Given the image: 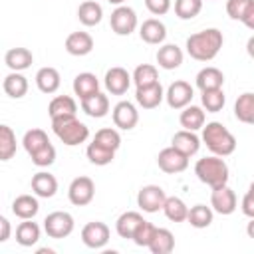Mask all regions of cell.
<instances>
[{
  "mask_svg": "<svg viewBox=\"0 0 254 254\" xmlns=\"http://www.w3.org/2000/svg\"><path fill=\"white\" fill-rule=\"evenodd\" d=\"M81 109H83L89 117H93V119L105 117L107 111H109V99H107L105 93L97 91V93H93V95L81 99Z\"/></svg>",
  "mask_w": 254,
  "mask_h": 254,
  "instance_id": "cell-23",
  "label": "cell"
},
{
  "mask_svg": "<svg viewBox=\"0 0 254 254\" xmlns=\"http://www.w3.org/2000/svg\"><path fill=\"white\" fill-rule=\"evenodd\" d=\"M246 52H248V56L254 60V36L248 38V42H246Z\"/></svg>",
  "mask_w": 254,
  "mask_h": 254,
  "instance_id": "cell-51",
  "label": "cell"
},
{
  "mask_svg": "<svg viewBox=\"0 0 254 254\" xmlns=\"http://www.w3.org/2000/svg\"><path fill=\"white\" fill-rule=\"evenodd\" d=\"M189 159L185 153H181L179 149H175L173 145L171 147H165L163 151H159L157 155V165L163 173H169V175H177V173H183L187 167H189Z\"/></svg>",
  "mask_w": 254,
  "mask_h": 254,
  "instance_id": "cell-6",
  "label": "cell"
},
{
  "mask_svg": "<svg viewBox=\"0 0 254 254\" xmlns=\"http://www.w3.org/2000/svg\"><path fill=\"white\" fill-rule=\"evenodd\" d=\"M107 2H109V4H115V6H123L125 0H107Z\"/></svg>",
  "mask_w": 254,
  "mask_h": 254,
  "instance_id": "cell-53",
  "label": "cell"
},
{
  "mask_svg": "<svg viewBox=\"0 0 254 254\" xmlns=\"http://www.w3.org/2000/svg\"><path fill=\"white\" fill-rule=\"evenodd\" d=\"M242 212L248 216V218H254V192H246L244 196H242Z\"/></svg>",
  "mask_w": 254,
  "mask_h": 254,
  "instance_id": "cell-48",
  "label": "cell"
},
{
  "mask_svg": "<svg viewBox=\"0 0 254 254\" xmlns=\"http://www.w3.org/2000/svg\"><path fill=\"white\" fill-rule=\"evenodd\" d=\"M30 157H32V163H34L36 167H50V165H54V161H56V147H54L52 143H48V145H44L40 151L32 153Z\"/></svg>",
  "mask_w": 254,
  "mask_h": 254,
  "instance_id": "cell-45",
  "label": "cell"
},
{
  "mask_svg": "<svg viewBox=\"0 0 254 254\" xmlns=\"http://www.w3.org/2000/svg\"><path fill=\"white\" fill-rule=\"evenodd\" d=\"M248 190H250V192H254V181L250 183V189H248Z\"/></svg>",
  "mask_w": 254,
  "mask_h": 254,
  "instance_id": "cell-54",
  "label": "cell"
},
{
  "mask_svg": "<svg viewBox=\"0 0 254 254\" xmlns=\"http://www.w3.org/2000/svg\"><path fill=\"white\" fill-rule=\"evenodd\" d=\"M93 141H97V143H101L103 147L113 149V151H117V149L121 147V135L117 133V129H111V127H103V129H99V131L95 133Z\"/></svg>",
  "mask_w": 254,
  "mask_h": 254,
  "instance_id": "cell-43",
  "label": "cell"
},
{
  "mask_svg": "<svg viewBox=\"0 0 254 254\" xmlns=\"http://www.w3.org/2000/svg\"><path fill=\"white\" fill-rule=\"evenodd\" d=\"M246 234H248L250 238H254V218H250V222H248V226H246Z\"/></svg>",
  "mask_w": 254,
  "mask_h": 254,
  "instance_id": "cell-52",
  "label": "cell"
},
{
  "mask_svg": "<svg viewBox=\"0 0 254 254\" xmlns=\"http://www.w3.org/2000/svg\"><path fill=\"white\" fill-rule=\"evenodd\" d=\"M165 200H167V194L159 185H145V187H141V190L137 194V204L143 212L163 210Z\"/></svg>",
  "mask_w": 254,
  "mask_h": 254,
  "instance_id": "cell-8",
  "label": "cell"
},
{
  "mask_svg": "<svg viewBox=\"0 0 254 254\" xmlns=\"http://www.w3.org/2000/svg\"><path fill=\"white\" fill-rule=\"evenodd\" d=\"M173 248H175L173 232L167 230V228H157V232H155V236L149 244V250L153 254H169V252H173Z\"/></svg>",
  "mask_w": 254,
  "mask_h": 254,
  "instance_id": "cell-36",
  "label": "cell"
},
{
  "mask_svg": "<svg viewBox=\"0 0 254 254\" xmlns=\"http://www.w3.org/2000/svg\"><path fill=\"white\" fill-rule=\"evenodd\" d=\"M131 81H133V77L129 75V71L125 67L115 65V67H111V69L105 71V87H107V91L111 95H123V93H127Z\"/></svg>",
  "mask_w": 254,
  "mask_h": 254,
  "instance_id": "cell-14",
  "label": "cell"
},
{
  "mask_svg": "<svg viewBox=\"0 0 254 254\" xmlns=\"http://www.w3.org/2000/svg\"><path fill=\"white\" fill-rule=\"evenodd\" d=\"M139 36H141V40H143L145 44L159 46V44H163L165 38H167V28H165V24H163L161 20L149 18V20H145V22L141 24Z\"/></svg>",
  "mask_w": 254,
  "mask_h": 254,
  "instance_id": "cell-16",
  "label": "cell"
},
{
  "mask_svg": "<svg viewBox=\"0 0 254 254\" xmlns=\"http://www.w3.org/2000/svg\"><path fill=\"white\" fill-rule=\"evenodd\" d=\"M4 64L12 71H24L34 64V56L28 48H10L4 54Z\"/></svg>",
  "mask_w": 254,
  "mask_h": 254,
  "instance_id": "cell-20",
  "label": "cell"
},
{
  "mask_svg": "<svg viewBox=\"0 0 254 254\" xmlns=\"http://www.w3.org/2000/svg\"><path fill=\"white\" fill-rule=\"evenodd\" d=\"M234 115L238 121L254 125V93L246 91V93L238 95V99L234 103Z\"/></svg>",
  "mask_w": 254,
  "mask_h": 254,
  "instance_id": "cell-32",
  "label": "cell"
},
{
  "mask_svg": "<svg viewBox=\"0 0 254 254\" xmlns=\"http://www.w3.org/2000/svg\"><path fill=\"white\" fill-rule=\"evenodd\" d=\"M200 101H202V107H204L208 113H218V111L224 107L226 97H224L222 87H218V89H206V91H202Z\"/></svg>",
  "mask_w": 254,
  "mask_h": 254,
  "instance_id": "cell-41",
  "label": "cell"
},
{
  "mask_svg": "<svg viewBox=\"0 0 254 254\" xmlns=\"http://www.w3.org/2000/svg\"><path fill=\"white\" fill-rule=\"evenodd\" d=\"M202 10V0H175V14L181 20H192Z\"/></svg>",
  "mask_w": 254,
  "mask_h": 254,
  "instance_id": "cell-42",
  "label": "cell"
},
{
  "mask_svg": "<svg viewBox=\"0 0 254 254\" xmlns=\"http://www.w3.org/2000/svg\"><path fill=\"white\" fill-rule=\"evenodd\" d=\"M81 242L87 248H93V250L103 248L109 242V226L105 222H99V220L87 222L81 228Z\"/></svg>",
  "mask_w": 254,
  "mask_h": 254,
  "instance_id": "cell-11",
  "label": "cell"
},
{
  "mask_svg": "<svg viewBox=\"0 0 254 254\" xmlns=\"http://www.w3.org/2000/svg\"><path fill=\"white\" fill-rule=\"evenodd\" d=\"M52 129H54L56 137H58L64 145H67V147L81 145V143H85L87 137H89V129H87V125L81 123L75 115L52 119Z\"/></svg>",
  "mask_w": 254,
  "mask_h": 254,
  "instance_id": "cell-4",
  "label": "cell"
},
{
  "mask_svg": "<svg viewBox=\"0 0 254 254\" xmlns=\"http://www.w3.org/2000/svg\"><path fill=\"white\" fill-rule=\"evenodd\" d=\"M97 91H99V79L93 73L83 71V73H77L73 77V93L79 97V101L97 93Z\"/></svg>",
  "mask_w": 254,
  "mask_h": 254,
  "instance_id": "cell-27",
  "label": "cell"
},
{
  "mask_svg": "<svg viewBox=\"0 0 254 254\" xmlns=\"http://www.w3.org/2000/svg\"><path fill=\"white\" fill-rule=\"evenodd\" d=\"M171 145L175 149H179L181 153H185L187 157H192L198 153L200 149V139L194 135V131H189V129H181L173 135L171 139Z\"/></svg>",
  "mask_w": 254,
  "mask_h": 254,
  "instance_id": "cell-19",
  "label": "cell"
},
{
  "mask_svg": "<svg viewBox=\"0 0 254 254\" xmlns=\"http://www.w3.org/2000/svg\"><path fill=\"white\" fill-rule=\"evenodd\" d=\"M77 18H79V22L83 26H89V28L97 26L101 22V18H103V8L95 0H85L77 8Z\"/></svg>",
  "mask_w": 254,
  "mask_h": 254,
  "instance_id": "cell-29",
  "label": "cell"
},
{
  "mask_svg": "<svg viewBox=\"0 0 254 254\" xmlns=\"http://www.w3.org/2000/svg\"><path fill=\"white\" fill-rule=\"evenodd\" d=\"M157 64L163 69H177L183 64V50L177 44H165L157 50Z\"/></svg>",
  "mask_w": 254,
  "mask_h": 254,
  "instance_id": "cell-22",
  "label": "cell"
},
{
  "mask_svg": "<svg viewBox=\"0 0 254 254\" xmlns=\"http://www.w3.org/2000/svg\"><path fill=\"white\" fill-rule=\"evenodd\" d=\"M36 85H38V89L42 93H48V95L56 93L60 89V85H62L60 71L56 67H50V65L48 67H40L38 73H36Z\"/></svg>",
  "mask_w": 254,
  "mask_h": 254,
  "instance_id": "cell-21",
  "label": "cell"
},
{
  "mask_svg": "<svg viewBox=\"0 0 254 254\" xmlns=\"http://www.w3.org/2000/svg\"><path fill=\"white\" fill-rule=\"evenodd\" d=\"M40 210V202L36 196L32 194H20L14 198L12 202V212L20 218V220H28V218H34Z\"/></svg>",
  "mask_w": 254,
  "mask_h": 254,
  "instance_id": "cell-25",
  "label": "cell"
},
{
  "mask_svg": "<svg viewBox=\"0 0 254 254\" xmlns=\"http://www.w3.org/2000/svg\"><path fill=\"white\" fill-rule=\"evenodd\" d=\"M93 50V38L87 32H71L65 38V52L71 56H87Z\"/></svg>",
  "mask_w": 254,
  "mask_h": 254,
  "instance_id": "cell-18",
  "label": "cell"
},
{
  "mask_svg": "<svg viewBox=\"0 0 254 254\" xmlns=\"http://www.w3.org/2000/svg\"><path fill=\"white\" fill-rule=\"evenodd\" d=\"M145 6L151 14L155 16H163L171 10V0H145Z\"/></svg>",
  "mask_w": 254,
  "mask_h": 254,
  "instance_id": "cell-47",
  "label": "cell"
},
{
  "mask_svg": "<svg viewBox=\"0 0 254 254\" xmlns=\"http://www.w3.org/2000/svg\"><path fill=\"white\" fill-rule=\"evenodd\" d=\"M48 113H50V119L69 117V115H75L77 113V103L69 95H56L50 101V105H48Z\"/></svg>",
  "mask_w": 254,
  "mask_h": 254,
  "instance_id": "cell-24",
  "label": "cell"
},
{
  "mask_svg": "<svg viewBox=\"0 0 254 254\" xmlns=\"http://www.w3.org/2000/svg\"><path fill=\"white\" fill-rule=\"evenodd\" d=\"M163 212H165V216L171 222H185L187 216H189V206L179 196H167L165 206H163Z\"/></svg>",
  "mask_w": 254,
  "mask_h": 254,
  "instance_id": "cell-34",
  "label": "cell"
},
{
  "mask_svg": "<svg viewBox=\"0 0 254 254\" xmlns=\"http://www.w3.org/2000/svg\"><path fill=\"white\" fill-rule=\"evenodd\" d=\"M2 87H4L6 95H10L12 99H20V97H24L28 93V79L20 71H10L4 77Z\"/></svg>",
  "mask_w": 254,
  "mask_h": 254,
  "instance_id": "cell-30",
  "label": "cell"
},
{
  "mask_svg": "<svg viewBox=\"0 0 254 254\" xmlns=\"http://www.w3.org/2000/svg\"><path fill=\"white\" fill-rule=\"evenodd\" d=\"M155 232H157V226L151 224V222H147V220H143V222L139 224V228L135 230V234H133L131 240H133L137 246H147V248H149V244H151Z\"/></svg>",
  "mask_w": 254,
  "mask_h": 254,
  "instance_id": "cell-44",
  "label": "cell"
},
{
  "mask_svg": "<svg viewBox=\"0 0 254 254\" xmlns=\"http://www.w3.org/2000/svg\"><path fill=\"white\" fill-rule=\"evenodd\" d=\"M194 175L200 183L208 185L210 189L222 187L228 183V165L222 157L212 155V157H202L194 165Z\"/></svg>",
  "mask_w": 254,
  "mask_h": 254,
  "instance_id": "cell-3",
  "label": "cell"
},
{
  "mask_svg": "<svg viewBox=\"0 0 254 254\" xmlns=\"http://www.w3.org/2000/svg\"><path fill=\"white\" fill-rule=\"evenodd\" d=\"M133 83L137 87H145V85H153L159 81V73H157V67L151 65V64H139L133 71Z\"/></svg>",
  "mask_w": 254,
  "mask_h": 254,
  "instance_id": "cell-38",
  "label": "cell"
},
{
  "mask_svg": "<svg viewBox=\"0 0 254 254\" xmlns=\"http://www.w3.org/2000/svg\"><path fill=\"white\" fill-rule=\"evenodd\" d=\"M32 190L36 196H42V198H52L56 192H58V179L52 175V173H46V171H40L32 177V183H30Z\"/></svg>",
  "mask_w": 254,
  "mask_h": 254,
  "instance_id": "cell-17",
  "label": "cell"
},
{
  "mask_svg": "<svg viewBox=\"0 0 254 254\" xmlns=\"http://www.w3.org/2000/svg\"><path fill=\"white\" fill-rule=\"evenodd\" d=\"M16 153V135L8 125H0V161H10Z\"/></svg>",
  "mask_w": 254,
  "mask_h": 254,
  "instance_id": "cell-40",
  "label": "cell"
},
{
  "mask_svg": "<svg viewBox=\"0 0 254 254\" xmlns=\"http://www.w3.org/2000/svg\"><path fill=\"white\" fill-rule=\"evenodd\" d=\"M95 196V185L89 177H75L71 183H69V189H67V198L71 204L75 206H85L93 200Z\"/></svg>",
  "mask_w": 254,
  "mask_h": 254,
  "instance_id": "cell-7",
  "label": "cell"
},
{
  "mask_svg": "<svg viewBox=\"0 0 254 254\" xmlns=\"http://www.w3.org/2000/svg\"><path fill=\"white\" fill-rule=\"evenodd\" d=\"M179 123H181L183 129H189V131L202 129L204 127V111H202V107H198V105H187L181 111Z\"/></svg>",
  "mask_w": 254,
  "mask_h": 254,
  "instance_id": "cell-31",
  "label": "cell"
},
{
  "mask_svg": "<svg viewBox=\"0 0 254 254\" xmlns=\"http://www.w3.org/2000/svg\"><path fill=\"white\" fill-rule=\"evenodd\" d=\"M38 240H40V226L32 218H28V220L18 224V228H16V242L20 246L28 248V246H34Z\"/></svg>",
  "mask_w": 254,
  "mask_h": 254,
  "instance_id": "cell-33",
  "label": "cell"
},
{
  "mask_svg": "<svg viewBox=\"0 0 254 254\" xmlns=\"http://www.w3.org/2000/svg\"><path fill=\"white\" fill-rule=\"evenodd\" d=\"M236 204H238L236 194H234V190L228 185H222V187L212 189V192H210V206H212L214 212L224 214V216L226 214H232L236 210Z\"/></svg>",
  "mask_w": 254,
  "mask_h": 254,
  "instance_id": "cell-12",
  "label": "cell"
},
{
  "mask_svg": "<svg viewBox=\"0 0 254 254\" xmlns=\"http://www.w3.org/2000/svg\"><path fill=\"white\" fill-rule=\"evenodd\" d=\"M224 44V36L218 28H206L187 38V52L196 62H210L218 56Z\"/></svg>",
  "mask_w": 254,
  "mask_h": 254,
  "instance_id": "cell-1",
  "label": "cell"
},
{
  "mask_svg": "<svg viewBox=\"0 0 254 254\" xmlns=\"http://www.w3.org/2000/svg\"><path fill=\"white\" fill-rule=\"evenodd\" d=\"M252 2L254 0H226V14L232 20L242 22V18H244V14H246V10L250 8Z\"/></svg>",
  "mask_w": 254,
  "mask_h": 254,
  "instance_id": "cell-46",
  "label": "cell"
},
{
  "mask_svg": "<svg viewBox=\"0 0 254 254\" xmlns=\"http://www.w3.org/2000/svg\"><path fill=\"white\" fill-rule=\"evenodd\" d=\"M224 85V73L218 69V67H202L198 73H196V87L200 91H206V89H218Z\"/></svg>",
  "mask_w": 254,
  "mask_h": 254,
  "instance_id": "cell-26",
  "label": "cell"
},
{
  "mask_svg": "<svg viewBox=\"0 0 254 254\" xmlns=\"http://www.w3.org/2000/svg\"><path fill=\"white\" fill-rule=\"evenodd\" d=\"M192 95H194L192 85L185 79H177L169 85V89L165 93V99H167L171 109H185L187 105H190Z\"/></svg>",
  "mask_w": 254,
  "mask_h": 254,
  "instance_id": "cell-10",
  "label": "cell"
},
{
  "mask_svg": "<svg viewBox=\"0 0 254 254\" xmlns=\"http://www.w3.org/2000/svg\"><path fill=\"white\" fill-rule=\"evenodd\" d=\"M111 117H113L115 127H119L123 131H131L139 123V111H137V107L131 101H119L113 107Z\"/></svg>",
  "mask_w": 254,
  "mask_h": 254,
  "instance_id": "cell-13",
  "label": "cell"
},
{
  "mask_svg": "<svg viewBox=\"0 0 254 254\" xmlns=\"http://www.w3.org/2000/svg\"><path fill=\"white\" fill-rule=\"evenodd\" d=\"M202 143L218 157H228L236 151V137L218 121H210L202 127Z\"/></svg>",
  "mask_w": 254,
  "mask_h": 254,
  "instance_id": "cell-2",
  "label": "cell"
},
{
  "mask_svg": "<svg viewBox=\"0 0 254 254\" xmlns=\"http://www.w3.org/2000/svg\"><path fill=\"white\" fill-rule=\"evenodd\" d=\"M85 155H87L89 163H93V165H97V167H103V165H109V163L113 161L115 151H113V149L103 147V145H101V143H97V141H91V143L87 145Z\"/></svg>",
  "mask_w": 254,
  "mask_h": 254,
  "instance_id": "cell-37",
  "label": "cell"
},
{
  "mask_svg": "<svg viewBox=\"0 0 254 254\" xmlns=\"http://www.w3.org/2000/svg\"><path fill=\"white\" fill-rule=\"evenodd\" d=\"M212 216H214V210L206 204H194L189 208V224L194 226V228H206L212 224Z\"/></svg>",
  "mask_w": 254,
  "mask_h": 254,
  "instance_id": "cell-35",
  "label": "cell"
},
{
  "mask_svg": "<svg viewBox=\"0 0 254 254\" xmlns=\"http://www.w3.org/2000/svg\"><path fill=\"white\" fill-rule=\"evenodd\" d=\"M143 220H145V218H143L139 212H135V210H127V212H123V214L117 218V222H115V230H117V234H119L121 238H133L135 230L139 228V224H141Z\"/></svg>",
  "mask_w": 254,
  "mask_h": 254,
  "instance_id": "cell-28",
  "label": "cell"
},
{
  "mask_svg": "<svg viewBox=\"0 0 254 254\" xmlns=\"http://www.w3.org/2000/svg\"><path fill=\"white\" fill-rule=\"evenodd\" d=\"M242 24H244L246 28L254 30V2H252L250 8L246 10V14H244V18H242Z\"/></svg>",
  "mask_w": 254,
  "mask_h": 254,
  "instance_id": "cell-50",
  "label": "cell"
},
{
  "mask_svg": "<svg viewBox=\"0 0 254 254\" xmlns=\"http://www.w3.org/2000/svg\"><path fill=\"white\" fill-rule=\"evenodd\" d=\"M48 143H50V139H48V135H46L44 129H30V131L24 133V139H22V145H24V149H26L28 155L40 151Z\"/></svg>",
  "mask_w": 254,
  "mask_h": 254,
  "instance_id": "cell-39",
  "label": "cell"
},
{
  "mask_svg": "<svg viewBox=\"0 0 254 254\" xmlns=\"http://www.w3.org/2000/svg\"><path fill=\"white\" fill-rule=\"evenodd\" d=\"M163 99H165V91H163V85L159 81L153 83V85L137 87V91H135V101L143 109H155V107L161 105Z\"/></svg>",
  "mask_w": 254,
  "mask_h": 254,
  "instance_id": "cell-15",
  "label": "cell"
},
{
  "mask_svg": "<svg viewBox=\"0 0 254 254\" xmlns=\"http://www.w3.org/2000/svg\"><path fill=\"white\" fill-rule=\"evenodd\" d=\"M0 228H2V232H0V242H6V240L10 238V222H8L6 216H0Z\"/></svg>",
  "mask_w": 254,
  "mask_h": 254,
  "instance_id": "cell-49",
  "label": "cell"
},
{
  "mask_svg": "<svg viewBox=\"0 0 254 254\" xmlns=\"http://www.w3.org/2000/svg\"><path fill=\"white\" fill-rule=\"evenodd\" d=\"M109 22H111V30L117 36H129L137 28V14L129 6H117L111 12V20Z\"/></svg>",
  "mask_w": 254,
  "mask_h": 254,
  "instance_id": "cell-9",
  "label": "cell"
},
{
  "mask_svg": "<svg viewBox=\"0 0 254 254\" xmlns=\"http://www.w3.org/2000/svg\"><path fill=\"white\" fill-rule=\"evenodd\" d=\"M73 216L69 212H64V210H56V212H50L46 218H44V230L50 238H67L71 232H73Z\"/></svg>",
  "mask_w": 254,
  "mask_h": 254,
  "instance_id": "cell-5",
  "label": "cell"
}]
</instances>
